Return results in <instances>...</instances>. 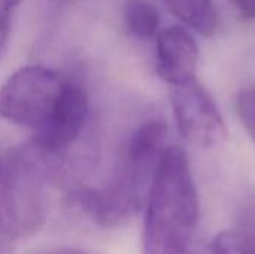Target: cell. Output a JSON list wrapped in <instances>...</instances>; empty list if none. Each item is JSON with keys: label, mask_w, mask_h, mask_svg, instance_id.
I'll return each instance as SVG.
<instances>
[{"label": "cell", "mask_w": 255, "mask_h": 254, "mask_svg": "<svg viewBox=\"0 0 255 254\" xmlns=\"http://www.w3.org/2000/svg\"><path fill=\"white\" fill-rule=\"evenodd\" d=\"M143 223L145 254H190L199 199L187 153L167 147L154 174Z\"/></svg>", "instance_id": "1"}, {"label": "cell", "mask_w": 255, "mask_h": 254, "mask_svg": "<svg viewBox=\"0 0 255 254\" xmlns=\"http://www.w3.org/2000/svg\"><path fill=\"white\" fill-rule=\"evenodd\" d=\"M57 174V162L30 144L7 156L0 175V231L7 238L31 237L45 225L46 186Z\"/></svg>", "instance_id": "2"}, {"label": "cell", "mask_w": 255, "mask_h": 254, "mask_svg": "<svg viewBox=\"0 0 255 254\" xmlns=\"http://www.w3.org/2000/svg\"><path fill=\"white\" fill-rule=\"evenodd\" d=\"M73 78L40 64L22 66L0 87V117L33 133L57 115Z\"/></svg>", "instance_id": "3"}, {"label": "cell", "mask_w": 255, "mask_h": 254, "mask_svg": "<svg viewBox=\"0 0 255 254\" xmlns=\"http://www.w3.org/2000/svg\"><path fill=\"white\" fill-rule=\"evenodd\" d=\"M170 102L178 130L185 141L202 148L226 142V121L214 97L196 76L170 87Z\"/></svg>", "instance_id": "4"}, {"label": "cell", "mask_w": 255, "mask_h": 254, "mask_svg": "<svg viewBox=\"0 0 255 254\" xmlns=\"http://www.w3.org/2000/svg\"><path fill=\"white\" fill-rule=\"evenodd\" d=\"M90 103L81 82L72 81L69 91L52 121L33 135L30 145L45 157L60 160L84 133Z\"/></svg>", "instance_id": "5"}, {"label": "cell", "mask_w": 255, "mask_h": 254, "mask_svg": "<svg viewBox=\"0 0 255 254\" xmlns=\"http://www.w3.org/2000/svg\"><path fill=\"white\" fill-rule=\"evenodd\" d=\"M197 61L199 46L185 28L170 25L158 31L155 69L164 82L173 87L194 78Z\"/></svg>", "instance_id": "6"}, {"label": "cell", "mask_w": 255, "mask_h": 254, "mask_svg": "<svg viewBox=\"0 0 255 254\" xmlns=\"http://www.w3.org/2000/svg\"><path fill=\"white\" fill-rule=\"evenodd\" d=\"M166 7L188 27L203 36L218 30V13L212 0H163Z\"/></svg>", "instance_id": "7"}, {"label": "cell", "mask_w": 255, "mask_h": 254, "mask_svg": "<svg viewBox=\"0 0 255 254\" xmlns=\"http://www.w3.org/2000/svg\"><path fill=\"white\" fill-rule=\"evenodd\" d=\"M124 24L127 30L139 37L149 39L158 34L160 15L154 4L146 0H127L123 10Z\"/></svg>", "instance_id": "8"}, {"label": "cell", "mask_w": 255, "mask_h": 254, "mask_svg": "<svg viewBox=\"0 0 255 254\" xmlns=\"http://www.w3.org/2000/svg\"><path fill=\"white\" fill-rule=\"evenodd\" d=\"M236 112L255 144V88H245L236 97Z\"/></svg>", "instance_id": "9"}, {"label": "cell", "mask_w": 255, "mask_h": 254, "mask_svg": "<svg viewBox=\"0 0 255 254\" xmlns=\"http://www.w3.org/2000/svg\"><path fill=\"white\" fill-rule=\"evenodd\" d=\"M233 254H255V220L248 219L242 226L230 232Z\"/></svg>", "instance_id": "10"}, {"label": "cell", "mask_w": 255, "mask_h": 254, "mask_svg": "<svg viewBox=\"0 0 255 254\" xmlns=\"http://www.w3.org/2000/svg\"><path fill=\"white\" fill-rule=\"evenodd\" d=\"M21 1L22 0H0V58L9 42L13 12Z\"/></svg>", "instance_id": "11"}, {"label": "cell", "mask_w": 255, "mask_h": 254, "mask_svg": "<svg viewBox=\"0 0 255 254\" xmlns=\"http://www.w3.org/2000/svg\"><path fill=\"white\" fill-rule=\"evenodd\" d=\"M203 254H233L232 243H230V234L223 232L217 238L211 241L208 246V250Z\"/></svg>", "instance_id": "12"}, {"label": "cell", "mask_w": 255, "mask_h": 254, "mask_svg": "<svg viewBox=\"0 0 255 254\" xmlns=\"http://www.w3.org/2000/svg\"><path fill=\"white\" fill-rule=\"evenodd\" d=\"M230 3L244 18L255 19V0H230Z\"/></svg>", "instance_id": "13"}, {"label": "cell", "mask_w": 255, "mask_h": 254, "mask_svg": "<svg viewBox=\"0 0 255 254\" xmlns=\"http://www.w3.org/2000/svg\"><path fill=\"white\" fill-rule=\"evenodd\" d=\"M39 254H96L84 249H78V247H54V249H48L45 252H40Z\"/></svg>", "instance_id": "14"}, {"label": "cell", "mask_w": 255, "mask_h": 254, "mask_svg": "<svg viewBox=\"0 0 255 254\" xmlns=\"http://www.w3.org/2000/svg\"><path fill=\"white\" fill-rule=\"evenodd\" d=\"M12 243L13 241L0 231V254H13Z\"/></svg>", "instance_id": "15"}, {"label": "cell", "mask_w": 255, "mask_h": 254, "mask_svg": "<svg viewBox=\"0 0 255 254\" xmlns=\"http://www.w3.org/2000/svg\"><path fill=\"white\" fill-rule=\"evenodd\" d=\"M52 1H55V3H69L72 0H52Z\"/></svg>", "instance_id": "16"}, {"label": "cell", "mask_w": 255, "mask_h": 254, "mask_svg": "<svg viewBox=\"0 0 255 254\" xmlns=\"http://www.w3.org/2000/svg\"><path fill=\"white\" fill-rule=\"evenodd\" d=\"M1 169H3V162L0 160V175H1Z\"/></svg>", "instance_id": "17"}]
</instances>
